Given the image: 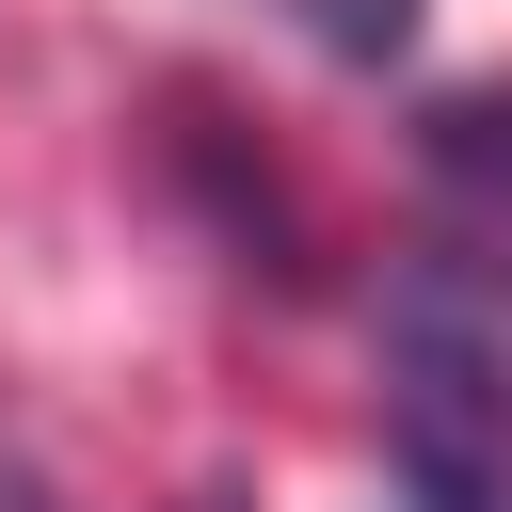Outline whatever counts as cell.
<instances>
[{
	"label": "cell",
	"instance_id": "6da1fadb",
	"mask_svg": "<svg viewBox=\"0 0 512 512\" xmlns=\"http://www.w3.org/2000/svg\"><path fill=\"white\" fill-rule=\"evenodd\" d=\"M384 384H400V464L512 480V240H432L384 272Z\"/></svg>",
	"mask_w": 512,
	"mask_h": 512
},
{
	"label": "cell",
	"instance_id": "7a4b0ae2",
	"mask_svg": "<svg viewBox=\"0 0 512 512\" xmlns=\"http://www.w3.org/2000/svg\"><path fill=\"white\" fill-rule=\"evenodd\" d=\"M432 176L512 240V96H448V112H432Z\"/></svg>",
	"mask_w": 512,
	"mask_h": 512
},
{
	"label": "cell",
	"instance_id": "3957f363",
	"mask_svg": "<svg viewBox=\"0 0 512 512\" xmlns=\"http://www.w3.org/2000/svg\"><path fill=\"white\" fill-rule=\"evenodd\" d=\"M272 16H288V32L320 48V64H400L432 0H272Z\"/></svg>",
	"mask_w": 512,
	"mask_h": 512
},
{
	"label": "cell",
	"instance_id": "277c9868",
	"mask_svg": "<svg viewBox=\"0 0 512 512\" xmlns=\"http://www.w3.org/2000/svg\"><path fill=\"white\" fill-rule=\"evenodd\" d=\"M384 512H512V480H480V464H400Z\"/></svg>",
	"mask_w": 512,
	"mask_h": 512
},
{
	"label": "cell",
	"instance_id": "5b68a950",
	"mask_svg": "<svg viewBox=\"0 0 512 512\" xmlns=\"http://www.w3.org/2000/svg\"><path fill=\"white\" fill-rule=\"evenodd\" d=\"M0 512H48V496H32V480H0Z\"/></svg>",
	"mask_w": 512,
	"mask_h": 512
}]
</instances>
